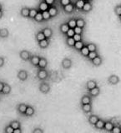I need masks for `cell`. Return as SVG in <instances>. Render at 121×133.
<instances>
[{
    "label": "cell",
    "instance_id": "cb8c5ba5",
    "mask_svg": "<svg viewBox=\"0 0 121 133\" xmlns=\"http://www.w3.org/2000/svg\"><path fill=\"white\" fill-rule=\"evenodd\" d=\"M29 9L30 8H27V7H23L21 8L20 10V14L22 15L23 18H28V15H29Z\"/></svg>",
    "mask_w": 121,
    "mask_h": 133
},
{
    "label": "cell",
    "instance_id": "ee69618b",
    "mask_svg": "<svg viewBox=\"0 0 121 133\" xmlns=\"http://www.w3.org/2000/svg\"><path fill=\"white\" fill-rule=\"evenodd\" d=\"M114 12L118 17L121 15V5H117L114 8Z\"/></svg>",
    "mask_w": 121,
    "mask_h": 133
},
{
    "label": "cell",
    "instance_id": "7bdbcfd3",
    "mask_svg": "<svg viewBox=\"0 0 121 133\" xmlns=\"http://www.w3.org/2000/svg\"><path fill=\"white\" fill-rule=\"evenodd\" d=\"M74 34H75L74 29V28H69V31L67 32V33H66V36H67V37H73Z\"/></svg>",
    "mask_w": 121,
    "mask_h": 133
},
{
    "label": "cell",
    "instance_id": "9a60e30c",
    "mask_svg": "<svg viewBox=\"0 0 121 133\" xmlns=\"http://www.w3.org/2000/svg\"><path fill=\"white\" fill-rule=\"evenodd\" d=\"M42 32H44L45 37H46V38H48V39H49L53 35V31H52V29L50 28H45L43 29V30H42Z\"/></svg>",
    "mask_w": 121,
    "mask_h": 133
},
{
    "label": "cell",
    "instance_id": "f6af8a7d",
    "mask_svg": "<svg viewBox=\"0 0 121 133\" xmlns=\"http://www.w3.org/2000/svg\"><path fill=\"white\" fill-rule=\"evenodd\" d=\"M111 133H121V127L119 126H114L112 129Z\"/></svg>",
    "mask_w": 121,
    "mask_h": 133
},
{
    "label": "cell",
    "instance_id": "5bb4252c",
    "mask_svg": "<svg viewBox=\"0 0 121 133\" xmlns=\"http://www.w3.org/2000/svg\"><path fill=\"white\" fill-rule=\"evenodd\" d=\"M99 92H100V89H99V87L98 86L95 87L94 88H93V89H91V90L89 91V96H90V97H97V96L99 94Z\"/></svg>",
    "mask_w": 121,
    "mask_h": 133
},
{
    "label": "cell",
    "instance_id": "ac0fdd59",
    "mask_svg": "<svg viewBox=\"0 0 121 133\" xmlns=\"http://www.w3.org/2000/svg\"><path fill=\"white\" fill-rule=\"evenodd\" d=\"M49 6L48 5L47 3L44 2V0L43 1H41L39 4V12H44V11H47L49 9Z\"/></svg>",
    "mask_w": 121,
    "mask_h": 133
},
{
    "label": "cell",
    "instance_id": "1f68e13d",
    "mask_svg": "<svg viewBox=\"0 0 121 133\" xmlns=\"http://www.w3.org/2000/svg\"><path fill=\"white\" fill-rule=\"evenodd\" d=\"M9 125L10 126L14 129H19V128H21V123L19 122V121H16V120H14V121H12V122L9 123Z\"/></svg>",
    "mask_w": 121,
    "mask_h": 133
},
{
    "label": "cell",
    "instance_id": "ab89813d",
    "mask_svg": "<svg viewBox=\"0 0 121 133\" xmlns=\"http://www.w3.org/2000/svg\"><path fill=\"white\" fill-rule=\"evenodd\" d=\"M97 56H99V53L97 52V51L96 52H89V55H88V58H89V60H93L94 58H95Z\"/></svg>",
    "mask_w": 121,
    "mask_h": 133
},
{
    "label": "cell",
    "instance_id": "b9f144b4",
    "mask_svg": "<svg viewBox=\"0 0 121 133\" xmlns=\"http://www.w3.org/2000/svg\"><path fill=\"white\" fill-rule=\"evenodd\" d=\"M14 129L10 125H7L4 128V133H14Z\"/></svg>",
    "mask_w": 121,
    "mask_h": 133
},
{
    "label": "cell",
    "instance_id": "681fc988",
    "mask_svg": "<svg viewBox=\"0 0 121 133\" xmlns=\"http://www.w3.org/2000/svg\"><path fill=\"white\" fill-rule=\"evenodd\" d=\"M32 133H44V130H43L42 128L36 127V128H34V129L33 130Z\"/></svg>",
    "mask_w": 121,
    "mask_h": 133
},
{
    "label": "cell",
    "instance_id": "60d3db41",
    "mask_svg": "<svg viewBox=\"0 0 121 133\" xmlns=\"http://www.w3.org/2000/svg\"><path fill=\"white\" fill-rule=\"evenodd\" d=\"M42 14H43V18L44 20L45 21H48L49 20L50 18H51V17H50V14H49V11H44V12H42Z\"/></svg>",
    "mask_w": 121,
    "mask_h": 133
},
{
    "label": "cell",
    "instance_id": "7a4b0ae2",
    "mask_svg": "<svg viewBox=\"0 0 121 133\" xmlns=\"http://www.w3.org/2000/svg\"><path fill=\"white\" fill-rule=\"evenodd\" d=\"M39 89L43 94H47V93L49 92V91H50V85L49 84L48 82L43 81L39 84Z\"/></svg>",
    "mask_w": 121,
    "mask_h": 133
},
{
    "label": "cell",
    "instance_id": "484cf974",
    "mask_svg": "<svg viewBox=\"0 0 121 133\" xmlns=\"http://www.w3.org/2000/svg\"><path fill=\"white\" fill-rule=\"evenodd\" d=\"M104 123H105V122H104V120L102 119H99V121L97 122H96V124L94 125V127L96 129H99V130H103L104 129Z\"/></svg>",
    "mask_w": 121,
    "mask_h": 133
},
{
    "label": "cell",
    "instance_id": "ba28073f",
    "mask_svg": "<svg viewBox=\"0 0 121 133\" xmlns=\"http://www.w3.org/2000/svg\"><path fill=\"white\" fill-rule=\"evenodd\" d=\"M47 66H48V60L44 57H40V60H39V65H38L37 68H39V69H40V68L45 69Z\"/></svg>",
    "mask_w": 121,
    "mask_h": 133
},
{
    "label": "cell",
    "instance_id": "8fae6325",
    "mask_svg": "<svg viewBox=\"0 0 121 133\" xmlns=\"http://www.w3.org/2000/svg\"><path fill=\"white\" fill-rule=\"evenodd\" d=\"M49 12V14H50V17H51V18H54V17H56L57 14H58V8L55 7V6H49V9H48Z\"/></svg>",
    "mask_w": 121,
    "mask_h": 133
},
{
    "label": "cell",
    "instance_id": "e575fe53",
    "mask_svg": "<svg viewBox=\"0 0 121 133\" xmlns=\"http://www.w3.org/2000/svg\"><path fill=\"white\" fill-rule=\"evenodd\" d=\"M83 46H84V43H83V41H78V42H75L74 48L76 50H78V51H80Z\"/></svg>",
    "mask_w": 121,
    "mask_h": 133
},
{
    "label": "cell",
    "instance_id": "db71d44e",
    "mask_svg": "<svg viewBox=\"0 0 121 133\" xmlns=\"http://www.w3.org/2000/svg\"><path fill=\"white\" fill-rule=\"evenodd\" d=\"M3 86H4V82H0V92H1V93H2V91H3Z\"/></svg>",
    "mask_w": 121,
    "mask_h": 133
},
{
    "label": "cell",
    "instance_id": "d6986e66",
    "mask_svg": "<svg viewBox=\"0 0 121 133\" xmlns=\"http://www.w3.org/2000/svg\"><path fill=\"white\" fill-rule=\"evenodd\" d=\"M95 87H97V82H96L94 80H89V81H88L86 83V88L88 91L94 88Z\"/></svg>",
    "mask_w": 121,
    "mask_h": 133
},
{
    "label": "cell",
    "instance_id": "4dcf8cb0",
    "mask_svg": "<svg viewBox=\"0 0 121 133\" xmlns=\"http://www.w3.org/2000/svg\"><path fill=\"white\" fill-rule=\"evenodd\" d=\"M35 38H36V40H37V42H39V41H41V40H44V39H45L46 37H45V36H44V32H42V31H39L36 34H35Z\"/></svg>",
    "mask_w": 121,
    "mask_h": 133
},
{
    "label": "cell",
    "instance_id": "4fadbf2b",
    "mask_svg": "<svg viewBox=\"0 0 121 133\" xmlns=\"http://www.w3.org/2000/svg\"><path fill=\"white\" fill-rule=\"evenodd\" d=\"M38 44H39V47L40 48H43V49L47 48L49 45V39L45 38L44 40H41L39 42H38Z\"/></svg>",
    "mask_w": 121,
    "mask_h": 133
},
{
    "label": "cell",
    "instance_id": "f546056e",
    "mask_svg": "<svg viewBox=\"0 0 121 133\" xmlns=\"http://www.w3.org/2000/svg\"><path fill=\"white\" fill-rule=\"evenodd\" d=\"M85 25H86V22L84 21V19H83V18H77L76 19V26L77 27L83 28L85 27Z\"/></svg>",
    "mask_w": 121,
    "mask_h": 133
},
{
    "label": "cell",
    "instance_id": "277c9868",
    "mask_svg": "<svg viewBox=\"0 0 121 133\" xmlns=\"http://www.w3.org/2000/svg\"><path fill=\"white\" fill-rule=\"evenodd\" d=\"M31 52L27 51V50H22V51H20L19 52V57L23 61H29V59H30L31 57Z\"/></svg>",
    "mask_w": 121,
    "mask_h": 133
},
{
    "label": "cell",
    "instance_id": "3957f363",
    "mask_svg": "<svg viewBox=\"0 0 121 133\" xmlns=\"http://www.w3.org/2000/svg\"><path fill=\"white\" fill-rule=\"evenodd\" d=\"M17 77L19 78V80L24 82V81H26L27 79H28V72H27L26 70H23V69L19 70L18 74H17Z\"/></svg>",
    "mask_w": 121,
    "mask_h": 133
},
{
    "label": "cell",
    "instance_id": "4316f807",
    "mask_svg": "<svg viewBox=\"0 0 121 133\" xmlns=\"http://www.w3.org/2000/svg\"><path fill=\"white\" fill-rule=\"evenodd\" d=\"M99 119V117L98 116H96V115H91L89 117V122L91 124V125H93V126H94V125L96 124V122H98Z\"/></svg>",
    "mask_w": 121,
    "mask_h": 133
},
{
    "label": "cell",
    "instance_id": "8992f818",
    "mask_svg": "<svg viewBox=\"0 0 121 133\" xmlns=\"http://www.w3.org/2000/svg\"><path fill=\"white\" fill-rule=\"evenodd\" d=\"M27 107H28V105L25 103H19L18 106H17V111L19 114L21 115H25V111L27 110Z\"/></svg>",
    "mask_w": 121,
    "mask_h": 133
},
{
    "label": "cell",
    "instance_id": "5b68a950",
    "mask_svg": "<svg viewBox=\"0 0 121 133\" xmlns=\"http://www.w3.org/2000/svg\"><path fill=\"white\" fill-rule=\"evenodd\" d=\"M72 64H73L72 60L69 59V58H64L61 62V65L63 66V68H64V69L70 68L71 66H72Z\"/></svg>",
    "mask_w": 121,
    "mask_h": 133
},
{
    "label": "cell",
    "instance_id": "2e32d148",
    "mask_svg": "<svg viewBox=\"0 0 121 133\" xmlns=\"http://www.w3.org/2000/svg\"><path fill=\"white\" fill-rule=\"evenodd\" d=\"M91 62H92V64H93L94 66H99L102 64V62H103V59H102V57H99V56H97L95 58H94L93 60H91Z\"/></svg>",
    "mask_w": 121,
    "mask_h": 133
},
{
    "label": "cell",
    "instance_id": "d590c367",
    "mask_svg": "<svg viewBox=\"0 0 121 133\" xmlns=\"http://www.w3.org/2000/svg\"><path fill=\"white\" fill-rule=\"evenodd\" d=\"M86 46H87V48H88V49H89V52H96L97 51V46H96V44H94V43H88Z\"/></svg>",
    "mask_w": 121,
    "mask_h": 133
},
{
    "label": "cell",
    "instance_id": "f5cc1de1",
    "mask_svg": "<svg viewBox=\"0 0 121 133\" xmlns=\"http://www.w3.org/2000/svg\"><path fill=\"white\" fill-rule=\"evenodd\" d=\"M23 131L21 128H19V129H15V130L14 131V133H22Z\"/></svg>",
    "mask_w": 121,
    "mask_h": 133
},
{
    "label": "cell",
    "instance_id": "6f0895ef",
    "mask_svg": "<svg viewBox=\"0 0 121 133\" xmlns=\"http://www.w3.org/2000/svg\"><path fill=\"white\" fill-rule=\"evenodd\" d=\"M85 1H86V2H92L93 0H85Z\"/></svg>",
    "mask_w": 121,
    "mask_h": 133
},
{
    "label": "cell",
    "instance_id": "d4e9b609",
    "mask_svg": "<svg viewBox=\"0 0 121 133\" xmlns=\"http://www.w3.org/2000/svg\"><path fill=\"white\" fill-rule=\"evenodd\" d=\"M92 7H93V6H92L91 2H86V1H85V3H84V5H83V8H82V10H81V11L85 12H88L91 11Z\"/></svg>",
    "mask_w": 121,
    "mask_h": 133
},
{
    "label": "cell",
    "instance_id": "680465c9",
    "mask_svg": "<svg viewBox=\"0 0 121 133\" xmlns=\"http://www.w3.org/2000/svg\"><path fill=\"white\" fill-rule=\"evenodd\" d=\"M119 21L121 22V15H120V16H119Z\"/></svg>",
    "mask_w": 121,
    "mask_h": 133
},
{
    "label": "cell",
    "instance_id": "9f6ffc18",
    "mask_svg": "<svg viewBox=\"0 0 121 133\" xmlns=\"http://www.w3.org/2000/svg\"><path fill=\"white\" fill-rule=\"evenodd\" d=\"M3 10V5H2V3H0V11Z\"/></svg>",
    "mask_w": 121,
    "mask_h": 133
},
{
    "label": "cell",
    "instance_id": "f1b7e54d",
    "mask_svg": "<svg viewBox=\"0 0 121 133\" xmlns=\"http://www.w3.org/2000/svg\"><path fill=\"white\" fill-rule=\"evenodd\" d=\"M82 110L83 112H85V113H89L92 111V106L91 104H83L82 105Z\"/></svg>",
    "mask_w": 121,
    "mask_h": 133
},
{
    "label": "cell",
    "instance_id": "7dc6e473",
    "mask_svg": "<svg viewBox=\"0 0 121 133\" xmlns=\"http://www.w3.org/2000/svg\"><path fill=\"white\" fill-rule=\"evenodd\" d=\"M74 39L75 40V42H78V41H82V38H83V37H82V34H75L74 35Z\"/></svg>",
    "mask_w": 121,
    "mask_h": 133
},
{
    "label": "cell",
    "instance_id": "44dd1931",
    "mask_svg": "<svg viewBox=\"0 0 121 133\" xmlns=\"http://www.w3.org/2000/svg\"><path fill=\"white\" fill-rule=\"evenodd\" d=\"M92 102V98L89 95H84L83 97L81 98V104H91Z\"/></svg>",
    "mask_w": 121,
    "mask_h": 133
},
{
    "label": "cell",
    "instance_id": "f907efd6",
    "mask_svg": "<svg viewBox=\"0 0 121 133\" xmlns=\"http://www.w3.org/2000/svg\"><path fill=\"white\" fill-rule=\"evenodd\" d=\"M44 2L47 3L49 6H53L54 2H55V0H44Z\"/></svg>",
    "mask_w": 121,
    "mask_h": 133
},
{
    "label": "cell",
    "instance_id": "8d00e7d4",
    "mask_svg": "<svg viewBox=\"0 0 121 133\" xmlns=\"http://www.w3.org/2000/svg\"><path fill=\"white\" fill-rule=\"evenodd\" d=\"M67 24L69 25V28H74L76 26V18H71L68 21Z\"/></svg>",
    "mask_w": 121,
    "mask_h": 133
},
{
    "label": "cell",
    "instance_id": "c3c4849f",
    "mask_svg": "<svg viewBox=\"0 0 121 133\" xmlns=\"http://www.w3.org/2000/svg\"><path fill=\"white\" fill-rule=\"evenodd\" d=\"M74 29V33H76V34H82L83 33V28H81L75 27Z\"/></svg>",
    "mask_w": 121,
    "mask_h": 133
},
{
    "label": "cell",
    "instance_id": "11a10c76",
    "mask_svg": "<svg viewBox=\"0 0 121 133\" xmlns=\"http://www.w3.org/2000/svg\"><path fill=\"white\" fill-rule=\"evenodd\" d=\"M3 15V10H1V11H0V18H2Z\"/></svg>",
    "mask_w": 121,
    "mask_h": 133
},
{
    "label": "cell",
    "instance_id": "74e56055",
    "mask_svg": "<svg viewBox=\"0 0 121 133\" xmlns=\"http://www.w3.org/2000/svg\"><path fill=\"white\" fill-rule=\"evenodd\" d=\"M80 52L83 57H88V55H89V49H88L86 45H84L82 48V49L80 50Z\"/></svg>",
    "mask_w": 121,
    "mask_h": 133
},
{
    "label": "cell",
    "instance_id": "7c38bea8",
    "mask_svg": "<svg viewBox=\"0 0 121 133\" xmlns=\"http://www.w3.org/2000/svg\"><path fill=\"white\" fill-rule=\"evenodd\" d=\"M114 125L113 123L111 121H107L104 123V130H105L106 131H108V132H111L112 129L114 128Z\"/></svg>",
    "mask_w": 121,
    "mask_h": 133
},
{
    "label": "cell",
    "instance_id": "52a82bcc",
    "mask_svg": "<svg viewBox=\"0 0 121 133\" xmlns=\"http://www.w3.org/2000/svg\"><path fill=\"white\" fill-rule=\"evenodd\" d=\"M108 82L111 85H116L118 84L119 82V77L117 75H111V76L108 78Z\"/></svg>",
    "mask_w": 121,
    "mask_h": 133
},
{
    "label": "cell",
    "instance_id": "f35d334b",
    "mask_svg": "<svg viewBox=\"0 0 121 133\" xmlns=\"http://www.w3.org/2000/svg\"><path fill=\"white\" fill-rule=\"evenodd\" d=\"M34 20L36 21V22L38 23H41L44 21V18H43V14H42V12H39L36 14L35 18H34Z\"/></svg>",
    "mask_w": 121,
    "mask_h": 133
},
{
    "label": "cell",
    "instance_id": "603a6c76",
    "mask_svg": "<svg viewBox=\"0 0 121 133\" xmlns=\"http://www.w3.org/2000/svg\"><path fill=\"white\" fill-rule=\"evenodd\" d=\"M9 35V32H8V28H0V37L1 38H6Z\"/></svg>",
    "mask_w": 121,
    "mask_h": 133
},
{
    "label": "cell",
    "instance_id": "d6a6232c",
    "mask_svg": "<svg viewBox=\"0 0 121 133\" xmlns=\"http://www.w3.org/2000/svg\"><path fill=\"white\" fill-rule=\"evenodd\" d=\"M66 44L70 48H74L75 44V40L74 37H67L66 38Z\"/></svg>",
    "mask_w": 121,
    "mask_h": 133
},
{
    "label": "cell",
    "instance_id": "836d02e7",
    "mask_svg": "<svg viewBox=\"0 0 121 133\" xmlns=\"http://www.w3.org/2000/svg\"><path fill=\"white\" fill-rule=\"evenodd\" d=\"M39 12V11H38L36 8H30L29 9V15H28V18H33L34 19L36 14Z\"/></svg>",
    "mask_w": 121,
    "mask_h": 133
},
{
    "label": "cell",
    "instance_id": "816d5d0a",
    "mask_svg": "<svg viewBox=\"0 0 121 133\" xmlns=\"http://www.w3.org/2000/svg\"><path fill=\"white\" fill-rule=\"evenodd\" d=\"M4 62H5V59H4L3 57H0V68L4 65Z\"/></svg>",
    "mask_w": 121,
    "mask_h": 133
},
{
    "label": "cell",
    "instance_id": "9c48e42d",
    "mask_svg": "<svg viewBox=\"0 0 121 133\" xmlns=\"http://www.w3.org/2000/svg\"><path fill=\"white\" fill-rule=\"evenodd\" d=\"M39 60H40V57L38 56V55H32L30 59H29V62H30V63L34 66H38L39 65Z\"/></svg>",
    "mask_w": 121,
    "mask_h": 133
},
{
    "label": "cell",
    "instance_id": "e0dca14e",
    "mask_svg": "<svg viewBox=\"0 0 121 133\" xmlns=\"http://www.w3.org/2000/svg\"><path fill=\"white\" fill-rule=\"evenodd\" d=\"M34 113H35V109L33 108V107H32V106H28V107H27V110H26V111H25V116H33L34 115Z\"/></svg>",
    "mask_w": 121,
    "mask_h": 133
},
{
    "label": "cell",
    "instance_id": "ffe728a7",
    "mask_svg": "<svg viewBox=\"0 0 121 133\" xmlns=\"http://www.w3.org/2000/svg\"><path fill=\"white\" fill-rule=\"evenodd\" d=\"M12 91V87L9 84H8V83H5L4 82V86H3V91H2V93L3 95H8Z\"/></svg>",
    "mask_w": 121,
    "mask_h": 133
},
{
    "label": "cell",
    "instance_id": "7402d4cb",
    "mask_svg": "<svg viewBox=\"0 0 121 133\" xmlns=\"http://www.w3.org/2000/svg\"><path fill=\"white\" fill-rule=\"evenodd\" d=\"M84 3H85V0H77V1L74 3V7L78 10H82Z\"/></svg>",
    "mask_w": 121,
    "mask_h": 133
},
{
    "label": "cell",
    "instance_id": "6da1fadb",
    "mask_svg": "<svg viewBox=\"0 0 121 133\" xmlns=\"http://www.w3.org/2000/svg\"><path fill=\"white\" fill-rule=\"evenodd\" d=\"M49 72L46 69H39L37 71V78L40 81H44L48 78Z\"/></svg>",
    "mask_w": 121,
    "mask_h": 133
},
{
    "label": "cell",
    "instance_id": "83f0119b",
    "mask_svg": "<svg viewBox=\"0 0 121 133\" xmlns=\"http://www.w3.org/2000/svg\"><path fill=\"white\" fill-rule=\"evenodd\" d=\"M60 32L62 33H64V34H66L67 32L69 31V25L67 24V23H62L60 25Z\"/></svg>",
    "mask_w": 121,
    "mask_h": 133
},
{
    "label": "cell",
    "instance_id": "30bf717a",
    "mask_svg": "<svg viewBox=\"0 0 121 133\" xmlns=\"http://www.w3.org/2000/svg\"><path fill=\"white\" fill-rule=\"evenodd\" d=\"M74 3H71L69 4H68V5H66L64 7H63V10H64L65 12H67V14H71V12H73L74 10Z\"/></svg>",
    "mask_w": 121,
    "mask_h": 133
},
{
    "label": "cell",
    "instance_id": "bcb514c9",
    "mask_svg": "<svg viewBox=\"0 0 121 133\" xmlns=\"http://www.w3.org/2000/svg\"><path fill=\"white\" fill-rule=\"evenodd\" d=\"M71 3H72L71 0H60V1H59V3L61 4V6H63V7L68 5V4H69Z\"/></svg>",
    "mask_w": 121,
    "mask_h": 133
}]
</instances>
